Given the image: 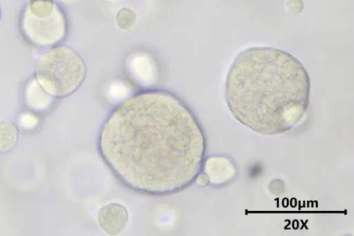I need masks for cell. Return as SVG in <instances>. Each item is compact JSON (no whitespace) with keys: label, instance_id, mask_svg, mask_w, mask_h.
Wrapping results in <instances>:
<instances>
[{"label":"cell","instance_id":"1","mask_svg":"<svg viewBox=\"0 0 354 236\" xmlns=\"http://www.w3.org/2000/svg\"><path fill=\"white\" fill-rule=\"evenodd\" d=\"M198 120L174 93L146 89L118 104L103 122L98 152L113 175L136 192L168 195L195 181L205 159Z\"/></svg>","mask_w":354,"mask_h":236},{"label":"cell","instance_id":"2","mask_svg":"<svg viewBox=\"0 0 354 236\" xmlns=\"http://www.w3.org/2000/svg\"><path fill=\"white\" fill-rule=\"evenodd\" d=\"M310 80L290 53L268 46L248 48L227 72L225 100L234 118L263 135L286 133L296 127L309 107Z\"/></svg>","mask_w":354,"mask_h":236},{"label":"cell","instance_id":"3","mask_svg":"<svg viewBox=\"0 0 354 236\" xmlns=\"http://www.w3.org/2000/svg\"><path fill=\"white\" fill-rule=\"evenodd\" d=\"M86 66L81 56L73 48L54 47L39 59L35 76L45 92L56 98L74 93L86 76Z\"/></svg>","mask_w":354,"mask_h":236},{"label":"cell","instance_id":"4","mask_svg":"<svg viewBox=\"0 0 354 236\" xmlns=\"http://www.w3.org/2000/svg\"><path fill=\"white\" fill-rule=\"evenodd\" d=\"M24 36L38 46H50L61 42L67 32L65 15L53 0H30L21 15Z\"/></svg>","mask_w":354,"mask_h":236},{"label":"cell","instance_id":"5","mask_svg":"<svg viewBox=\"0 0 354 236\" xmlns=\"http://www.w3.org/2000/svg\"><path fill=\"white\" fill-rule=\"evenodd\" d=\"M97 220L103 230L114 235L125 229L129 221V214L127 208L122 204L111 203L100 208Z\"/></svg>","mask_w":354,"mask_h":236},{"label":"cell","instance_id":"6","mask_svg":"<svg viewBox=\"0 0 354 236\" xmlns=\"http://www.w3.org/2000/svg\"><path fill=\"white\" fill-rule=\"evenodd\" d=\"M17 140V129L15 126L9 122H0V152L10 151Z\"/></svg>","mask_w":354,"mask_h":236},{"label":"cell","instance_id":"7","mask_svg":"<svg viewBox=\"0 0 354 236\" xmlns=\"http://www.w3.org/2000/svg\"><path fill=\"white\" fill-rule=\"evenodd\" d=\"M209 178L205 173L200 172L196 178L195 179L194 182L199 187H204L207 185L209 183Z\"/></svg>","mask_w":354,"mask_h":236},{"label":"cell","instance_id":"8","mask_svg":"<svg viewBox=\"0 0 354 236\" xmlns=\"http://www.w3.org/2000/svg\"><path fill=\"white\" fill-rule=\"evenodd\" d=\"M0 17H1V10H0Z\"/></svg>","mask_w":354,"mask_h":236}]
</instances>
